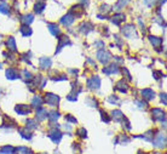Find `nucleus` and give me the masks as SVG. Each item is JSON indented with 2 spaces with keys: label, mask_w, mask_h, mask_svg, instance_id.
I'll return each instance as SVG.
<instances>
[{
  "label": "nucleus",
  "mask_w": 167,
  "mask_h": 154,
  "mask_svg": "<svg viewBox=\"0 0 167 154\" xmlns=\"http://www.w3.org/2000/svg\"><path fill=\"white\" fill-rule=\"evenodd\" d=\"M122 33L125 37L127 38H136L137 33H136V27L133 24H127L122 28Z\"/></svg>",
  "instance_id": "obj_1"
},
{
  "label": "nucleus",
  "mask_w": 167,
  "mask_h": 154,
  "mask_svg": "<svg viewBox=\"0 0 167 154\" xmlns=\"http://www.w3.org/2000/svg\"><path fill=\"white\" fill-rule=\"evenodd\" d=\"M97 58L101 63H108L112 58V55L105 50H101V51H98L97 52Z\"/></svg>",
  "instance_id": "obj_2"
},
{
  "label": "nucleus",
  "mask_w": 167,
  "mask_h": 154,
  "mask_svg": "<svg viewBox=\"0 0 167 154\" xmlns=\"http://www.w3.org/2000/svg\"><path fill=\"white\" fill-rule=\"evenodd\" d=\"M101 86V79H99V77H92V78H90L87 80V87L88 89H92V90H96V89H98Z\"/></svg>",
  "instance_id": "obj_3"
},
{
  "label": "nucleus",
  "mask_w": 167,
  "mask_h": 154,
  "mask_svg": "<svg viewBox=\"0 0 167 154\" xmlns=\"http://www.w3.org/2000/svg\"><path fill=\"white\" fill-rule=\"evenodd\" d=\"M45 101L47 105H50L52 107H56L60 102V97L57 95H53V94H46V97H45Z\"/></svg>",
  "instance_id": "obj_4"
},
{
  "label": "nucleus",
  "mask_w": 167,
  "mask_h": 154,
  "mask_svg": "<svg viewBox=\"0 0 167 154\" xmlns=\"http://www.w3.org/2000/svg\"><path fill=\"white\" fill-rule=\"evenodd\" d=\"M62 132L60 130H57V129H53L51 132H50V135H48V137H50L52 140L53 143H60L61 140H62Z\"/></svg>",
  "instance_id": "obj_5"
},
{
  "label": "nucleus",
  "mask_w": 167,
  "mask_h": 154,
  "mask_svg": "<svg viewBox=\"0 0 167 154\" xmlns=\"http://www.w3.org/2000/svg\"><path fill=\"white\" fill-rule=\"evenodd\" d=\"M15 112L18 113L19 115H27V114H29V113L32 112V108L28 107V106H26V105H18V106L15 108Z\"/></svg>",
  "instance_id": "obj_6"
},
{
  "label": "nucleus",
  "mask_w": 167,
  "mask_h": 154,
  "mask_svg": "<svg viewBox=\"0 0 167 154\" xmlns=\"http://www.w3.org/2000/svg\"><path fill=\"white\" fill-rule=\"evenodd\" d=\"M151 113H153V118L155 119V120H160V121H165V112L162 110V109H160V108H154L153 110H151Z\"/></svg>",
  "instance_id": "obj_7"
},
{
  "label": "nucleus",
  "mask_w": 167,
  "mask_h": 154,
  "mask_svg": "<svg viewBox=\"0 0 167 154\" xmlns=\"http://www.w3.org/2000/svg\"><path fill=\"white\" fill-rule=\"evenodd\" d=\"M74 21H75V16H74L72 12L67 14L65 16H63V17L61 18V23H62L63 26H70Z\"/></svg>",
  "instance_id": "obj_8"
},
{
  "label": "nucleus",
  "mask_w": 167,
  "mask_h": 154,
  "mask_svg": "<svg viewBox=\"0 0 167 154\" xmlns=\"http://www.w3.org/2000/svg\"><path fill=\"white\" fill-rule=\"evenodd\" d=\"M92 29H93V26L90 22H82L80 24V27H79V30L81 33H84V34H88Z\"/></svg>",
  "instance_id": "obj_9"
},
{
  "label": "nucleus",
  "mask_w": 167,
  "mask_h": 154,
  "mask_svg": "<svg viewBox=\"0 0 167 154\" xmlns=\"http://www.w3.org/2000/svg\"><path fill=\"white\" fill-rule=\"evenodd\" d=\"M154 146L159 148H165L166 147V136L165 135H159L158 138L154 141Z\"/></svg>",
  "instance_id": "obj_10"
},
{
  "label": "nucleus",
  "mask_w": 167,
  "mask_h": 154,
  "mask_svg": "<svg viewBox=\"0 0 167 154\" xmlns=\"http://www.w3.org/2000/svg\"><path fill=\"white\" fill-rule=\"evenodd\" d=\"M103 72L105 74L108 75H110V74H115V73H119V67H117L116 64H110V66H108L105 68H103Z\"/></svg>",
  "instance_id": "obj_11"
},
{
  "label": "nucleus",
  "mask_w": 167,
  "mask_h": 154,
  "mask_svg": "<svg viewBox=\"0 0 167 154\" xmlns=\"http://www.w3.org/2000/svg\"><path fill=\"white\" fill-rule=\"evenodd\" d=\"M142 95L145 100L151 101L155 98V91H153L151 89H144V90H142Z\"/></svg>",
  "instance_id": "obj_12"
},
{
  "label": "nucleus",
  "mask_w": 167,
  "mask_h": 154,
  "mask_svg": "<svg viewBox=\"0 0 167 154\" xmlns=\"http://www.w3.org/2000/svg\"><path fill=\"white\" fill-rule=\"evenodd\" d=\"M47 117H48V112H47L45 108L39 107L38 110H36V119H39V120H45Z\"/></svg>",
  "instance_id": "obj_13"
},
{
  "label": "nucleus",
  "mask_w": 167,
  "mask_h": 154,
  "mask_svg": "<svg viewBox=\"0 0 167 154\" xmlns=\"http://www.w3.org/2000/svg\"><path fill=\"white\" fill-rule=\"evenodd\" d=\"M6 78L10 79V80H14V79L19 78V74H18V72L15 68H9L6 70Z\"/></svg>",
  "instance_id": "obj_14"
},
{
  "label": "nucleus",
  "mask_w": 167,
  "mask_h": 154,
  "mask_svg": "<svg viewBox=\"0 0 167 154\" xmlns=\"http://www.w3.org/2000/svg\"><path fill=\"white\" fill-rule=\"evenodd\" d=\"M45 9H46V3L43 1V0H38V3H36L35 6H34V11H35L36 14H41Z\"/></svg>",
  "instance_id": "obj_15"
},
{
  "label": "nucleus",
  "mask_w": 167,
  "mask_h": 154,
  "mask_svg": "<svg viewBox=\"0 0 167 154\" xmlns=\"http://www.w3.org/2000/svg\"><path fill=\"white\" fill-rule=\"evenodd\" d=\"M6 46H7V49L10 51H12V52H15V51L17 50V47H16V40H15L14 37H10L6 40Z\"/></svg>",
  "instance_id": "obj_16"
},
{
  "label": "nucleus",
  "mask_w": 167,
  "mask_h": 154,
  "mask_svg": "<svg viewBox=\"0 0 167 154\" xmlns=\"http://www.w3.org/2000/svg\"><path fill=\"white\" fill-rule=\"evenodd\" d=\"M47 28H48V30L51 32V34L55 35V37H57V35L61 34V30H60V28H58V26H57L56 23H48V24H47Z\"/></svg>",
  "instance_id": "obj_17"
},
{
  "label": "nucleus",
  "mask_w": 167,
  "mask_h": 154,
  "mask_svg": "<svg viewBox=\"0 0 167 154\" xmlns=\"http://www.w3.org/2000/svg\"><path fill=\"white\" fill-rule=\"evenodd\" d=\"M124 21H125V15H122V14H117L112 18V22L116 26H120Z\"/></svg>",
  "instance_id": "obj_18"
},
{
  "label": "nucleus",
  "mask_w": 167,
  "mask_h": 154,
  "mask_svg": "<svg viewBox=\"0 0 167 154\" xmlns=\"http://www.w3.org/2000/svg\"><path fill=\"white\" fill-rule=\"evenodd\" d=\"M39 62H40V67L43 69H47V68L51 67V59L48 57H41Z\"/></svg>",
  "instance_id": "obj_19"
},
{
  "label": "nucleus",
  "mask_w": 167,
  "mask_h": 154,
  "mask_svg": "<svg viewBox=\"0 0 167 154\" xmlns=\"http://www.w3.org/2000/svg\"><path fill=\"white\" fill-rule=\"evenodd\" d=\"M116 90H119L121 92H126L127 90H129V85H127L125 83V80H120L116 83Z\"/></svg>",
  "instance_id": "obj_20"
},
{
  "label": "nucleus",
  "mask_w": 167,
  "mask_h": 154,
  "mask_svg": "<svg viewBox=\"0 0 167 154\" xmlns=\"http://www.w3.org/2000/svg\"><path fill=\"white\" fill-rule=\"evenodd\" d=\"M67 44H69L70 45V42H69V38L68 37H62V38H60V44H58V49H57V51L56 52H60V50L64 46V45H67Z\"/></svg>",
  "instance_id": "obj_21"
},
{
  "label": "nucleus",
  "mask_w": 167,
  "mask_h": 154,
  "mask_svg": "<svg viewBox=\"0 0 167 154\" xmlns=\"http://www.w3.org/2000/svg\"><path fill=\"white\" fill-rule=\"evenodd\" d=\"M19 32H21V34H22L23 37H29V35L32 34V28L29 27V26L23 24L21 28H19Z\"/></svg>",
  "instance_id": "obj_22"
},
{
  "label": "nucleus",
  "mask_w": 167,
  "mask_h": 154,
  "mask_svg": "<svg viewBox=\"0 0 167 154\" xmlns=\"http://www.w3.org/2000/svg\"><path fill=\"white\" fill-rule=\"evenodd\" d=\"M32 103H33L34 107H41L43 103H44V98H43L41 96L36 95V96H34V98L32 100Z\"/></svg>",
  "instance_id": "obj_23"
},
{
  "label": "nucleus",
  "mask_w": 167,
  "mask_h": 154,
  "mask_svg": "<svg viewBox=\"0 0 167 154\" xmlns=\"http://www.w3.org/2000/svg\"><path fill=\"white\" fill-rule=\"evenodd\" d=\"M149 40H150L151 45H154V46H160L162 44V39L159 37H149Z\"/></svg>",
  "instance_id": "obj_24"
},
{
  "label": "nucleus",
  "mask_w": 167,
  "mask_h": 154,
  "mask_svg": "<svg viewBox=\"0 0 167 154\" xmlns=\"http://www.w3.org/2000/svg\"><path fill=\"white\" fill-rule=\"evenodd\" d=\"M112 114H113V118H114L116 121H121V120H124V118H125V115L122 114L120 110H113Z\"/></svg>",
  "instance_id": "obj_25"
},
{
  "label": "nucleus",
  "mask_w": 167,
  "mask_h": 154,
  "mask_svg": "<svg viewBox=\"0 0 167 154\" xmlns=\"http://www.w3.org/2000/svg\"><path fill=\"white\" fill-rule=\"evenodd\" d=\"M15 150L16 149L12 146H4V147H1V149H0V152L3 154H14Z\"/></svg>",
  "instance_id": "obj_26"
},
{
  "label": "nucleus",
  "mask_w": 167,
  "mask_h": 154,
  "mask_svg": "<svg viewBox=\"0 0 167 154\" xmlns=\"http://www.w3.org/2000/svg\"><path fill=\"white\" fill-rule=\"evenodd\" d=\"M153 133H154V131H153V130H149L148 132H145L143 136H139V137H141V138H144L145 141L151 142V141H154V135H153Z\"/></svg>",
  "instance_id": "obj_27"
},
{
  "label": "nucleus",
  "mask_w": 167,
  "mask_h": 154,
  "mask_svg": "<svg viewBox=\"0 0 167 154\" xmlns=\"http://www.w3.org/2000/svg\"><path fill=\"white\" fill-rule=\"evenodd\" d=\"M26 124H27V129H31V130H34L38 127V122L34 119H28Z\"/></svg>",
  "instance_id": "obj_28"
},
{
  "label": "nucleus",
  "mask_w": 167,
  "mask_h": 154,
  "mask_svg": "<svg viewBox=\"0 0 167 154\" xmlns=\"http://www.w3.org/2000/svg\"><path fill=\"white\" fill-rule=\"evenodd\" d=\"M33 15H31V14H28V15H24L23 16V18H22V22L26 24V26H28V24H31L32 22H33Z\"/></svg>",
  "instance_id": "obj_29"
},
{
  "label": "nucleus",
  "mask_w": 167,
  "mask_h": 154,
  "mask_svg": "<svg viewBox=\"0 0 167 154\" xmlns=\"http://www.w3.org/2000/svg\"><path fill=\"white\" fill-rule=\"evenodd\" d=\"M48 114H50V115H48L47 118L50 119V121H56L58 118H60V113H58V112H56V110H53V112H50V113H48Z\"/></svg>",
  "instance_id": "obj_30"
},
{
  "label": "nucleus",
  "mask_w": 167,
  "mask_h": 154,
  "mask_svg": "<svg viewBox=\"0 0 167 154\" xmlns=\"http://www.w3.org/2000/svg\"><path fill=\"white\" fill-rule=\"evenodd\" d=\"M18 132L21 133L22 137H23L24 140H31V138H32V135H31L29 132H27L24 129H19V130H18Z\"/></svg>",
  "instance_id": "obj_31"
},
{
  "label": "nucleus",
  "mask_w": 167,
  "mask_h": 154,
  "mask_svg": "<svg viewBox=\"0 0 167 154\" xmlns=\"http://www.w3.org/2000/svg\"><path fill=\"white\" fill-rule=\"evenodd\" d=\"M129 1H130V0H119V3H117L116 6H115V10H121L125 5L129 4Z\"/></svg>",
  "instance_id": "obj_32"
},
{
  "label": "nucleus",
  "mask_w": 167,
  "mask_h": 154,
  "mask_svg": "<svg viewBox=\"0 0 167 154\" xmlns=\"http://www.w3.org/2000/svg\"><path fill=\"white\" fill-rule=\"evenodd\" d=\"M76 135H77V136H80V137H82V138H85V137L87 136V131H86V129L80 127V129H77V130H76Z\"/></svg>",
  "instance_id": "obj_33"
},
{
  "label": "nucleus",
  "mask_w": 167,
  "mask_h": 154,
  "mask_svg": "<svg viewBox=\"0 0 167 154\" xmlns=\"http://www.w3.org/2000/svg\"><path fill=\"white\" fill-rule=\"evenodd\" d=\"M0 12L4 14V15H9V12H10V9H9V6H7L5 3H3L1 5H0Z\"/></svg>",
  "instance_id": "obj_34"
},
{
  "label": "nucleus",
  "mask_w": 167,
  "mask_h": 154,
  "mask_svg": "<svg viewBox=\"0 0 167 154\" xmlns=\"http://www.w3.org/2000/svg\"><path fill=\"white\" fill-rule=\"evenodd\" d=\"M77 94H79V92H76V91L70 92V94L67 96V100H69V101H76V100H77Z\"/></svg>",
  "instance_id": "obj_35"
},
{
  "label": "nucleus",
  "mask_w": 167,
  "mask_h": 154,
  "mask_svg": "<svg viewBox=\"0 0 167 154\" xmlns=\"http://www.w3.org/2000/svg\"><path fill=\"white\" fill-rule=\"evenodd\" d=\"M87 103L90 105L91 107H98V102H97V100L96 98H93V97H90V98H87Z\"/></svg>",
  "instance_id": "obj_36"
},
{
  "label": "nucleus",
  "mask_w": 167,
  "mask_h": 154,
  "mask_svg": "<svg viewBox=\"0 0 167 154\" xmlns=\"http://www.w3.org/2000/svg\"><path fill=\"white\" fill-rule=\"evenodd\" d=\"M101 114H102V120L105 121V122H109L110 121V118L108 117L107 113H104V110H101Z\"/></svg>",
  "instance_id": "obj_37"
},
{
  "label": "nucleus",
  "mask_w": 167,
  "mask_h": 154,
  "mask_svg": "<svg viewBox=\"0 0 167 154\" xmlns=\"http://www.w3.org/2000/svg\"><path fill=\"white\" fill-rule=\"evenodd\" d=\"M108 102H109V103H113V105H116L117 102H119V100H117V97H115V96H110L108 98Z\"/></svg>",
  "instance_id": "obj_38"
},
{
  "label": "nucleus",
  "mask_w": 167,
  "mask_h": 154,
  "mask_svg": "<svg viewBox=\"0 0 167 154\" xmlns=\"http://www.w3.org/2000/svg\"><path fill=\"white\" fill-rule=\"evenodd\" d=\"M65 120H68V121H70V122H73V124H76V119L74 118V117H72L70 114H68V115H65Z\"/></svg>",
  "instance_id": "obj_39"
},
{
  "label": "nucleus",
  "mask_w": 167,
  "mask_h": 154,
  "mask_svg": "<svg viewBox=\"0 0 167 154\" xmlns=\"http://www.w3.org/2000/svg\"><path fill=\"white\" fill-rule=\"evenodd\" d=\"M23 75H24L26 80H32V74L29 73V72H28L27 69H24V70H23Z\"/></svg>",
  "instance_id": "obj_40"
},
{
  "label": "nucleus",
  "mask_w": 167,
  "mask_h": 154,
  "mask_svg": "<svg viewBox=\"0 0 167 154\" xmlns=\"http://www.w3.org/2000/svg\"><path fill=\"white\" fill-rule=\"evenodd\" d=\"M120 142H121V143H129V142H130V138L127 137L126 135H122V136H120Z\"/></svg>",
  "instance_id": "obj_41"
},
{
  "label": "nucleus",
  "mask_w": 167,
  "mask_h": 154,
  "mask_svg": "<svg viewBox=\"0 0 167 154\" xmlns=\"http://www.w3.org/2000/svg\"><path fill=\"white\" fill-rule=\"evenodd\" d=\"M154 77H155V79H160L162 77V73H161L160 70H155L154 72Z\"/></svg>",
  "instance_id": "obj_42"
},
{
  "label": "nucleus",
  "mask_w": 167,
  "mask_h": 154,
  "mask_svg": "<svg viewBox=\"0 0 167 154\" xmlns=\"http://www.w3.org/2000/svg\"><path fill=\"white\" fill-rule=\"evenodd\" d=\"M136 105H138L139 108H146V103H145V102L143 103V102H141V101H136Z\"/></svg>",
  "instance_id": "obj_43"
},
{
  "label": "nucleus",
  "mask_w": 167,
  "mask_h": 154,
  "mask_svg": "<svg viewBox=\"0 0 167 154\" xmlns=\"http://www.w3.org/2000/svg\"><path fill=\"white\" fill-rule=\"evenodd\" d=\"M144 3H145V5L146 6H153L154 5V3H155V0H144Z\"/></svg>",
  "instance_id": "obj_44"
},
{
  "label": "nucleus",
  "mask_w": 167,
  "mask_h": 154,
  "mask_svg": "<svg viewBox=\"0 0 167 154\" xmlns=\"http://www.w3.org/2000/svg\"><path fill=\"white\" fill-rule=\"evenodd\" d=\"M17 150H18V152H28V148H26V147H19V148H17Z\"/></svg>",
  "instance_id": "obj_45"
},
{
  "label": "nucleus",
  "mask_w": 167,
  "mask_h": 154,
  "mask_svg": "<svg viewBox=\"0 0 167 154\" xmlns=\"http://www.w3.org/2000/svg\"><path fill=\"white\" fill-rule=\"evenodd\" d=\"M161 101L163 102V105H166V94H162V95H161Z\"/></svg>",
  "instance_id": "obj_46"
},
{
  "label": "nucleus",
  "mask_w": 167,
  "mask_h": 154,
  "mask_svg": "<svg viewBox=\"0 0 167 154\" xmlns=\"http://www.w3.org/2000/svg\"><path fill=\"white\" fill-rule=\"evenodd\" d=\"M69 72H70V73H73V74H77V70H75V69H70Z\"/></svg>",
  "instance_id": "obj_47"
},
{
  "label": "nucleus",
  "mask_w": 167,
  "mask_h": 154,
  "mask_svg": "<svg viewBox=\"0 0 167 154\" xmlns=\"http://www.w3.org/2000/svg\"><path fill=\"white\" fill-rule=\"evenodd\" d=\"M138 154H145V153H142V152H139V153H138Z\"/></svg>",
  "instance_id": "obj_48"
},
{
  "label": "nucleus",
  "mask_w": 167,
  "mask_h": 154,
  "mask_svg": "<svg viewBox=\"0 0 167 154\" xmlns=\"http://www.w3.org/2000/svg\"><path fill=\"white\" fill-rule=\"evenodd\" d=\"M26 154H33V153H28V152H27V153H26Z\"/></svg>",
  "instance_id": "obj_49"
},
{
  "label": "nucleus",
  "mask_w": 167,
  "mask_h": 154,
  "mask_svg": "<svg viewBox=\"0 0 167 154\" xmlns=\"http://www.w3.org/2000/svg\"><path fill=\"white\" fill-rule=\"evenodd\" d=\"M0 68H1V63H0Z\"/></svg>",
  "instance_id": "obj_50"
}]
</instances>
